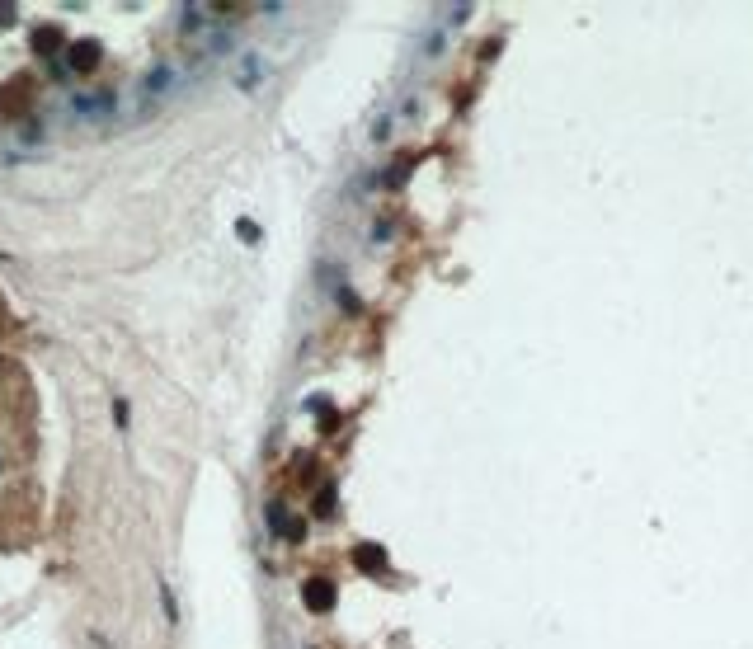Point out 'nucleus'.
Wrapping results in <instances>:
<instances>
[{"mask_svg":"<svg viewBox=\"0 0 753 649\" xmlns=\"http://www.w3.org/2000/svg\"><path fill=\"white\" fill-rule=\"evenodd\" d=\"M358 565L362 570H381V551L376 546H358Z\"/></svg>","mask_w":753,"mask_h":649,"instance_id":"obj_2","label":"nucleus"},{"mask_svg":"<svg viewBox=\"0 0 753 649\" xmlns=\"http://www.w3.org/2000/svg\"><path fill=\"white\" fill-rule=\"evenodd\" d=\"M306 607H311V612H329V607H334V588L329 584H306Z\"/></svg>","mask_w":753,"mask_h":649,"instance_id":"obj_1","label":"nucleus"}]
</instances>
